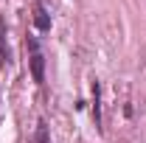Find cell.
I'll return each mask as SVG.
<instances>
[{
	"label": "cell",
	"instance_id": "4",
	"mask_svg": "<svg viewBox=\"0 0 146 143\" xmlns=\"http://www.w3.org/2000/svg\"><path fill=\"white\" fill-rule=\"evenodd\" d=\"M0 56H3V65L11 62V51H9V42H6V23L0 20Z\"/></svg>",
	"mask_w": 146,
	"mask_h": 143
},
{
	"label": "cell",
	"instance_id": "3",
	"mask_svg": "<svg viewBox=\"0 0 146 143\" xmlns=\"http://www.w3.org/2000/svg\"><path fill=\"white\" fill-rule=\"evenodd\" d=\"M101 87L98 81H93V121H96V129H101Z\"/></svg>",
	"mask_w": 146,
	"mask_h": 143
},
{
	"label": "cell",
	"instance_id": "1",
	"mask_svg": "<svg viewBox=\"0 0 146 143\" xmlns=\"http://www.w3.org/2000/svg\"><path fill=\"white\" fill-rule=\"evenodd\" d=\"M31 76H34L36 84H42V81H45V59H42L39 51L31 54Z\"/></svg>",
	"mask_w": 146,
	"mask_h": 143
},
{
	"label": "cell",
	"instance_id": "5",
	"mask_svg": "<svg viewBox=\"0 0 146 143\" xmlns=\"http://www.w3.org/2000/svg\"><path fill=\"white\" fill-rule=\"evenodd\" d=\"M36 143H48V126H45V121L36 124Z\"/></svg>",
	"mask_w": 146,
	"mask_h": 143
},
{
	"label": "cell",
	"instance_id": "2",
	"mask_svg": "<svg viewBox=\"0 0 146 143\" xmlns=\"http://www.w3.org/2000/svg\"><path fill=\"white\" fill-rule=\"evenodd\" d=\"M34 25L39 28V31H51V14L45 11L42 3H36V6H34Z\"/></svg>",
	"mask_w": 146,
	"mask_h": 143
}]
</instances>
